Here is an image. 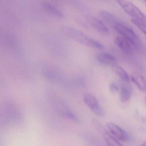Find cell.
Segmentation results:
<instances>
[{"instance_id": "obj_1", "label": "cell", "mask_w": 146, "mask_h": 146, "mask_svg": "<svg viewBox=\"0 0 146 146\" xmlns=\"http://www.w3.org/2000/svg\"><path fill=\"white\" fill-rule=\"evenodd\" d=\"M62 32L67 37L77 42L78 43L93 48L102 49L103 46L98 41L86 35L80 31L70 26H64Z\"/></svg>"}, {"instance_id": "obj_11", "label": "cell", "mask_w": 146, "mask_h": 146, "mask_svg": "<svg viewBox=\"0 0 146 146\" xmlns=\"http://www.w3.org/2000/svg\"><path fill=\"white\" fill-rule=\"evenodd\" d=\"M42 8L51 15L58 18L64 17V14L58 8L48 2H43L42 4Z\"/></svg>"}, {"instance_id": "obj_2", "label": "cell", "mask_w": 146, "mask_h": 146, "mask_svg": "<svg viewBox=\"0 0 146 146\" xmlns=\"http://www.w3.org/2000/svg\"><path fill=\"white\" fill-rule=\"evenodd\" d=\"M51 102L53 109L60 116L76 123L79 122V119L77 116L61 100L54 98Z\"/></svg>"}, {"instance_id": "obj_15", "label": "cell", "mask_w": 146, "mask_h": 146, "mask_svg": "<svg viewBox=\"0 0 146 146\" xmlns=\"http://www.w3.org/2000/svg\"><path fill=\"white\" fill-rule=\"evenodd\" d=\"M131 95V88L127 85L122 86L120 90V100L122 102H126L128 101Z\"/></svg>"}, {"instance_id": "obj_18", "label": "cell", "mask_w": 146, "mask_h": 146, "mask_svg": "<svg viewBox=\"0 0 146 146\" xmlns=\"http://www.w3.org/2000/svg\"><path fill=\"white\" fill-rule=\"evenodd\" d=\"M109 88L111 92L113 94L117 93L119 89L117 85L114 82H111L110 84Z\"/></svg>"}, {"instance_id": "obj_16", "label": "cell", "mask_w": 146, "mask_h": 146, "mask_svg": "<svg viewBox=\"0 0 146 146\" xmlns=\"http://www.w3.org/2000/svg\"><path fill=\"white\" fill-rule=\"evenodd\" d=\"M102 136L106 143L108 146H123L106 131H103Z\"/></svg>"}, {"instance_id": "obj_4", "label": "cell", "mask_w": 146, "mask_h": 146, "mask_svg": "<svg viewBox=\"0 0 146 146\" xmlns=\"http://www.w3.org/2000/svg\"><path fill=\"white\" fill-rule=\"evenodd\" d=\"M117 3L132 19L146 25V16L136 6L126 1H118Z\"/></svg>"}, {"instance_id": "obj_9", "label": "cell", "mask_w": 146, "mask_h": 146, "mask_svg": "<svg viewBox=\"0 0 146 146\" xmlns=\"http://www.w3.org/2000/svg\"><path fill=\"white\" fill-rule=\"evenodd\" d=\"M87 20L89 23L98 32L103 34L108 33V29L104 23L99 19L95 17H88Z\"/></svg>"}, {"instance_id": "obj_5", "label": "cell", "mask_w": 146, "mask_h": 146, "mask_svg": "<svg viewBox=\"0 0 146 146\" xmlns=\"http://www.w3.org/2000/svg\"><path fill=\"white\" fill-rule=\"evenodd\" d=\"M83 100L84 103L96 115L98 116H102L104 115L103 110L100 106L98 100L94 95L86 93L83 95Z\"/></svg>"}, {"instance_id": "obj_8", "label": "cell", "mask_w": 146, "mask_h": 146, "mask_svg": "<svg viewBox=\"0 0 146 146\" xmlns=\"http://www.w3.org/2000/svg\"><path fill=\"white\" fill-rule=\"evenodd\" d=\"M114 43L125 53L131 54L136 44L122 36H117L114 39Z\"/></svg>"}, {"instance_id": "obj_10", "label": "cell", "mask_w": 146, "mask_h": 146, "mask_svg": "<svg viewBox=\"0 0 146 146\" xmlns=\"http://www.w3.org/2000/svg\"><path fill=\"white\" fill-rule=\"evenodd\" d=\"M96 59L101 64L106 65H116L117 60L116 58L107 53L102 52L98 54L96 56Z\"/></svg>"}, {"instance_id": "obj_20", "label": "cell", "mask_w": 146, "mask_h": 146, "mask_svg": "<svg viewBox=\"0 0 146 146\" xmlns=\"http://www.w3.org/2000/svg\"><path fill=\"white\" fill-rule=\"evenodd\" d=\"M145 102H146V96H145Z\"/></svg>"}, {"instance_id": "obj_12", "label": "cell", "mask_w": 146, "mask_h": 146, "mask_svg": "<svg viewBox=\"0 0 146 146\" xmlns=\"http://www.w3.org/2000/svg\"><path fill=\"white\" fill-rule=\"evenodd\" d=\"M99 13L103 20L110 24H112L113 26L117 24L122 23L121 20L117 17L107 11L102 10Z\"/></svg>"}, {"instance_id": "obj_13", "label": "cell", "mask_w": 146, "mask_h": 146, "mask_svg": "<svg viewBox=\"0 0 146 146\" xmlns=\"http://www.w3.org/2000/svg\"><path fill=\"white\" fill-rule=\"evenodd\" d=\"M131 79L141 91H146V80L143 76L139 74H135L131 76Z\"/></svg>"}, {"instance_id": "obj_21", "label": "cell", "mask_w": 146, "mask_h": 146, "mask_svg": "<svg viewBox=\"0 0 146 146\" xmlns=\"http://www.w3.org/2000/svg\"><path fill=\"white\" fill-rule=\"evenodd\" d=\"M145 2H146V1H145Z\"/></svg>"}, {"instance_id": "obj_19", "label": "cell", "mask_w": 146, "mask_h": 146, "mask_svg": "<svg viewBox=\"0 0 146 146\" xmlns=\"http://www.w3.org/2000/svg\"><path fill=\"white\" fill-rule=\"evenodd\" d=\"M141 146H146V141L144 142Z\"/></svg>"}, {"instance_id": "obj_14", "label": "cell", "mask_w": 146, "mask_h": 146, "mask_svg": "<svg viewBox=\"0 0 146 146\" xmlns=\"http://www.w3.org/2000/svg\"><path fill=\"white\" fill-rule=\"evenodd\" d=\"M113 70L123 82H130L129 75L122 67L117 65H115L113 66Z\"/></svg>"}, {"instance_id": "obj_3", "label": "cell", "mask_w": 146, "mask_h": 146, "mask_svg": "<svg viewBox=\"0 0 146 146\" xmlns=\"http://www.w3.org/2000/svg\"><path fill=\"white\" fill-rule=\"evenodd\" d=\"M2 118L6 123H17L22 118L21 112L16 104L8 103L3 108Z\"/></svg>"}, {"instance_id": "obj_7", "label": "cell", "mask_w": 146, "mask_h": 146, "mask_svg": "<svg viewBox=\"0 0 146 146\" xmlns=\"http://www.w3.org/2000/svg\"><path fill=\"white\" fill-rule=\"evenodd\" d=\"M107 126L110 133L118 140L125 142L129 140V136L126 131L116 124L109 122L107 124Z\"/></svg>"}, {"instance_id": "obj_17", "label": "cell", "mask_w": 146, "mask_h": 146, "mask_svg": "<svg viewBox=\"0 0 146 146\" xmlns=\"http://www.w3.org/2000/svg\"><path fill=\"white\" fill-rule=\"evenodd\" d=\"M131 20L132 23L146 35V25L133 19Z\"/></svg>"}, {"instance_id": "obj_6", "label": "cell", "mask_w": 146, "mask_h": 146, "mask_svg": "<svg viewBox=\"0 0 146 146\" xmlns=\"http://www.w3.org/2000/svg\"><path fill=\"white\" fill-rule=\"evenodd\" d=\"M114 28L117 32L121 35L122 37L136 44L138 37L135 33L130 28L127 27L122 23L116 25L114 26Z\"/></svg>"}]
</instances>
